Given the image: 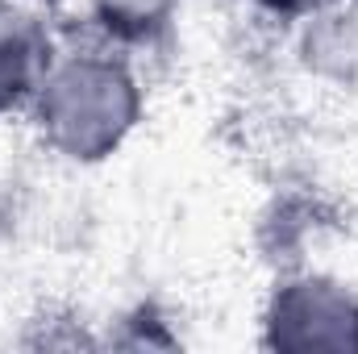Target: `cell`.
<instances>
[{
  "instance_id": "cell-2",
  "label": "cell",
  "mask_w": 358,
  "mask_h": 354,
  "mask_svg": "<svg viewBox=\"0 0 358 354\" xmlns=\"http://www.w3.org/2000/svg\"><path fill=\"white\" fill-rule=\"evenodd\" d=\"M263 346L292 354L358 351V292L334 275H287L263 309Z\"/></svg>"
},
{
  "instance_id": "cell-5",
  "label": "cell",
  "mask_w": 358,
  "mask_h": 354,
  "mask_svg": "<svg viewBox=\"0 0 358 354\" xmlns=\"http://www.w3.org/2000/svg\"><path fill=\"white\" fill-rule=\"evenodd\" d=\"M255 4H263L271 13H283V17H308L321 4H329V0H255Z\"/></svg>"
},
{
  "instance_id": "cell-3",
  "label": "cell",
  "mask_w": 358,
  "mask_h": 354,
  "mask_svg": "<svg viewBox=\"0 0 358 354\" xmlns=\"http://www.w3.org/2000/svg\"><path fill=\"white\" fill-rule=\"evenodd\" d=\"M50 63L55 50L46 25L21 0H0V113L29 108Z\"/></svg>"
},
{
  "instance_id": "cell-1",
  "label": "cell",
  "mask_w": 358,
  "mask_h": 354,
  "mask_svg": "<svg viewBox=\"0 0 358 354\" xmlns=\"http://www.w3.org/2000/svg\"><path fill=\"white\" fill-rule=\"evenodd\" d=\"M142 104V80L117 50H71L55 55L46 67L29 100V117L55 155L100 163L129 142Z\"/></svg>"
},
{
  "instance_id": "cell-4",
  "label": "cell",
  "mask_w": 358,
  "mask_h": 354,
  "mask_svg": "<svg viewBox=\"0 0 358 354\" xmlns=\"http://www.w3.org/2000/svg\"><path fill=\"white\" fill-rule=\"evenodd\" d=\"M179 0H88L92 21L113 38V42H155L171 21H176Z\"/></svg>"
}]
</instances>
